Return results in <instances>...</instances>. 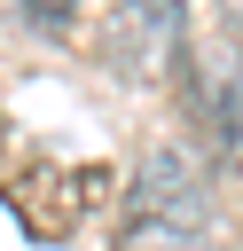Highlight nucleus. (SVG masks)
<instances>
[{"label": "nucleus", "instance_id": "nucleus-1", "mask_svg": "<svg viewBox=\"0 0 243 251\" xmlns=\"http://www.w3.org/2000/svg\"><path fill=\"white\" fill-rule=\"evenodd\" d=\"M204 220H212L204 173L180 149H149L125 188V212H118V251H196Z\"/></svg>", "mask_w": 243, "mask_h": 251}, {"label": "nucleus", "instance_id": "nucleus-4", "mask_svg": "<svg viewBox=\"0 0 243 251\" xmlns=\"http://www.w3.org/2000/svg\"><path fill=\"white\" fill-rule=\"evenodd\" d=\"M110 63L125 78H165L180 63V0H118Z\"/></svg>", "mask_w": 243, "mask_h": 251}, {"label": "nucleus", "instance_id": "nucleus-3", "mask_svg": "<svg viewBox=\"0 0 243 251\" xmlns=\"http://www.w3.org/2000/svg\"><path fill=\"white\" fill-rule=\"evenodd\" d=\"M180 71H188V110H196L212 157L243 165V47H235V31L219 47H204L196 63H180Z\"/></svg>", "mask_w": 243, "mask_h": 251}, {"label": "nucleus", "instance_id": "nucleus-5", "mask_svg": "<svg viewBox=\"0 0 243 251\" xmlns=\"http://www.w3.org/2000/svg\"><path fill=\"white\" fill-rule=\"evenodd\" d=\"M16 8H24V24H31V31H55V39L78 24V0H16Z\"/></svg>", "mask_w": 243, "mask_h": 251}, {"label": "nucleus", "instance_id": "nucleus-6", "mask_svg": "<svg viewBox=\"0 0 243 251\" xmlns=\"http://www.w3.org/2000/svg\"><path fill=\"white\" fill-rule=\"evenodd\" d=\"M0 165H8V118H0Z\"/></svg>", "mask_w": 243, "mask_h": 251}, {"label": "nucleus", "instance_id": "nucleus-2", "mask_svg": "<svg viewBox=\"0 0 243 251\" xmlns=\"http://www.w3.org/2000/svg\"><path fill=\"white\" fill-rule=\"evenodd\" d=\"M8 204H16L24 235L63 243V235H78V227L110 204V173H102V165H31V173L8 180Z\"/></svg>", "mask_w": 243, "mask_h": 251}]
</instances>
